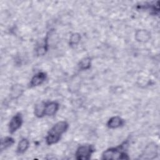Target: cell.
I'll return each instance as SVG.
<instances>
[{
  "instance_id": "obj_1",
  "label": "cell",
  "mask_w": 160,
  "mask_h": 160,
  "mask_svg": "<svg viewBox=\"0 0 160 160\" xmlns=\"http://www.w3.org/2000/svg\"><path fill=\"white\" fill-rule=\"evenodd\" d=\"M69 124L65 121H60L56 122L49 129L46 137V142L51 146L56 144L59 141L62 135L67 131Z\"/></svg>"
},
{
  "instance_id": "obj_2",
  "label": "cell",
  "mask_w": 160,
  "mask_h": 160,
  "mask_svg": "<svg viewBox=\"0 0 160 160\" xmlns=\"http://www.w3.org/2000/svg\"><path fill=\"white\" fill-rule=\"evenodd\" d=\"M128 141H124L122 143L115 148H110L105 150L102 154V159H129L128 153L125 151L126 146L128 145Z\"/></svg>"
},
{
  "instance_id": "obj_3",
  "label": "cell",
  "mask_w": 160,
  "mask_h": 160,
  "mask_svg": "<svg viewBox=\"0 0 160 160\" xmlns=\"http://www.w3.org/2000/svg\"><path fill=\"white\" fill-rule=\"evenodd\" d=\"M95 151L92 144H83L78 148L75 152V158L78 160H88Z\"/></svg>"
},
{
  "instance_id": "obj_4",
  "label": "cell",
  "mask_w": 160,
  "mask_h": 160,
  "mask_svg": "<svg viewBox=\"0 0 160 160\" xmlns=\"http://www.w3.org/2000/svg\"><path fill=\"white\" fill-rule=\"evenodd\" d=\"M158 154V146L154 142H151L146 145L141 156L142 159H153Z\"/></svg>"
},
{
  "instance_id": "obj_5",
  "label": "cell",
  "mask_w": 160,
  "mask_h": 160,
  "mask_svg": "<svg viewBox=\"0 0 160 160\" xmlns=\"http://www.w3.org/2000/svg\"><path fill=\"white\" fill-rule=\"evenodd\" d=\"M23 122L22 116L21 112H17L11 119L8 124V130L10 134H13L17 131L22 126Z\"/></svg>"
},
{
  "instance_id": "obj_6",
  "label": "cell",
  "mask_w": 160,
  "mask_h": 160,
  "mask_svg": "<svg viewBox=\"0 0 160 160\" xmlns=\"http://www.w3.org/2000/svg\"><path fill=\"white\" fill-rule=\"evenodd\" d=\"M47 74L45 72L41 71L36 73L35 75L32 76L31 78L29 87V88H34L41 85L46 79Z\"/></svg>"
},
{
  "instance_id": "obj_7",
  "label": "cell",
  "mask_w": 160,
  "mask_h": 160,
  "mask_svg": "<svg viewBox=\"0 0 160 160\" xmlns=\"http://www.w3.org/2000/svg\"><path fill=\"white\" fill-rule=\"evenodd\" d=\"M124 124V120L120 116H114L109 119L107 122V127L109 129H117L122 126Z\"/></svg>"
},
{
  "instance_id": "obj_8",
  "label": "cell",
  "mask_w": 160,
  "mask_h": 160,
  "mask_svg": "<svg viewBox=\"0 0 160 160\" xmlns=\"http://www.w3.org/2000/svg\"><path fill=\"white\" fill-rule=\"evenodd\" d=\"M59 108V104L56 101H51L46 102L45 104V116H52L56 114Z\"/></svg>"
},
{
  "instance_id": "obj_9",
  "label": "cell",
  "mask_w": 160,
  "mask_h": 160,
  "mask_svg": "<svg viewBox=\"0 0 160 160\" xmlns=\"http://www.w3.org/2000/svg\"><path fill=\"white\" fill-rule=\"evenodd\" d=\"M135 39L139 42H146L151 38V33L146 29H138L135 32Z\"/></svg>"
},
{
  "instance_id": "obj_10",
  "label": "cell",
  "mask_w": 160,
  "mask_h": 160,
  "mask_svg": "<svg viewBox=\"0 0 160 160\" xmlns=\"http://www.w3.org/2000/svg\"><path fill=\"white\" fill-rule=\"evenodd\" d=\"M49 32H48L46 34V38H44V42L41 45L39 46L36 49V54L37 56H41L45 55L46 52L48 50V39H49Z\"/></svg>"
},
{
  "instance_id": "obj_11",
  "label": "cell",
  "mask_w": 160,
  "mask_h": 160,
  "mask_svg": "<svg viewBox=\"0 0 160 160\" xmlns=\"http://www.w3.org/2000/svg\"><path fill=\"white\" fill-rule=\"evenodd\" d=\"M29 147V141L27 138H22L18 142L16 149V152L18 154L24 153Z\"/></svg>"
},
{
  "instance_id": "obj_12",
  "label": "cell",
  "mask_w": 160,
  "mask_h": 160,
  "mask_svg": "<svg viewBox=\"0 0 160 160\" xmlns=\"http://www.w3.org/2000/svg\"><path fill=\"white\" fill-rule=\"evenodd\" d=\"M45 104L46 102L42 101L35 105L34 108V114L35 116L41 118L45 116Z\"/></svg>"
},
{
  "instance_id": "obj_13",
  "label": "cell",
  "mask_w": 160,
  "mask_h": 160,
  "mask_svg": "<svg viewBox=\"0 0 160 160\" xmlns=\"http://www.w3.org/2000/svg\"><path fill=\"white\" fill-rule=\"evenodd\" d=\"M15 142V140L13 138L10 136H6L1 139V151H3L9 147L12 146Z\"/></svg>"
},
{
  "instance_id": "obj_14",
  "label": "cell",
  "mask_w": 160,
  "mask_h": 160,
  "mask_svg": "<svg viewBox=\"0 0 160 160\" xmlns=\"http://www.w3.org/2000/svg\"><path fill=\"white\" fill-rule=\"evenodd\" d=\"M91 58L85 57L82 58L78 63V68L80 71H86L90 69L91 66Z\"/></svg>"
},
{
  "instance_id": "obj_15",
  "label": "cell",
  "mask_w": 160,
  "mask_h": 160,
  "mask_svg": "<svg viewBox=\"0 0 160 160\" xmlns=\"http://www.w3.org/2000/svg\"><path fill=\"white\" fill-rule=\"evenodd\" d=\"M23 90L24 89L21 86H20L19 84L14 85L11 89V96H12V98L13 99L18 98L22 94Z\"/></svg>"
},
{
  "instance_id": "obj_16",
  "label": "cell",
  "mask_w": 160,
  "mask_h": 160,
  "mask_svg": "<svg viewBox=\"0 0 160 160\" xmlns=\"http://www.w3.org/2000/svg\"><path fill=\"white\" fill-rule=\"evenodd\" d=\"M81 39V34L78 32L72 33L70 37L69 40V45L71 47H74L79 44Z\"/></svg>"
}]
</instances>
